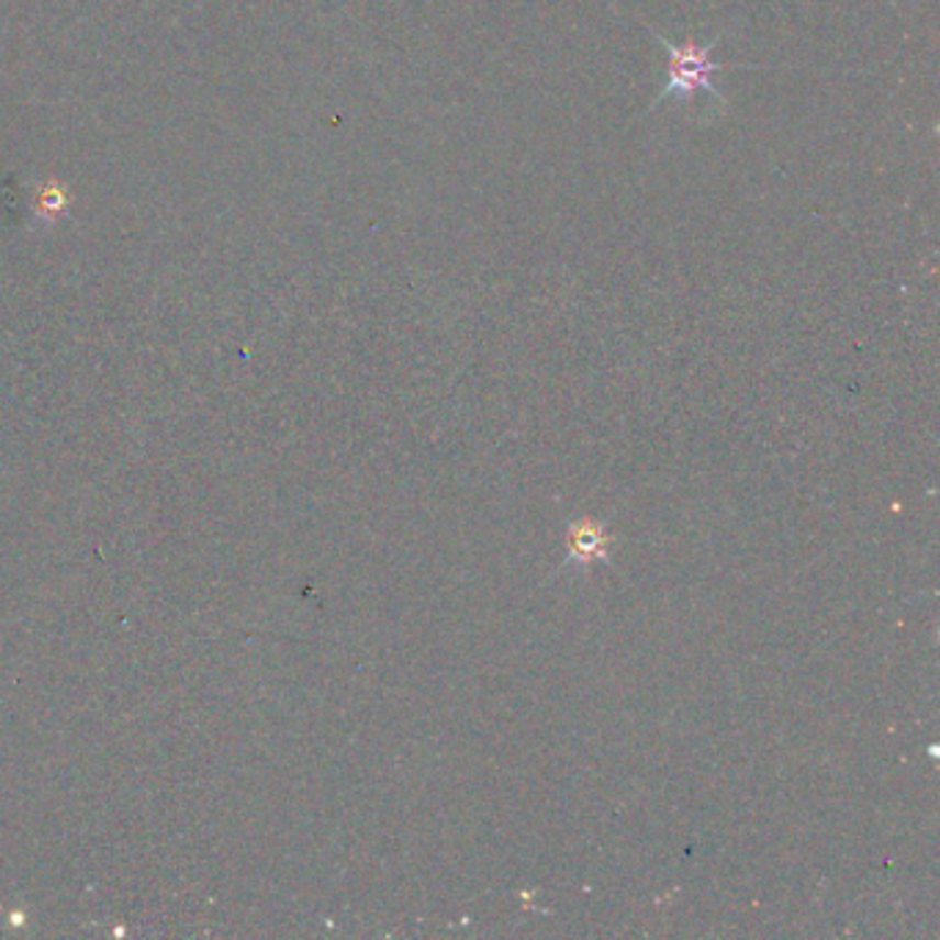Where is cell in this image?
Instances as JSON below:
<instances>
[{
  "instance_id": "6da1fadb",
  "label": "cell",
  "mask_w": 940,
  "mask_h": 940,
  "mask_svg": "<svg viewBox=\"0 0 940 940\" xmlns=\"http://www.w3.org/2000/svg\"><path fill=\"white\" fill-rule=\"evenodd\" d=\"M657 36H659V42L668 47L670 69H668V86H664L662 94L653 100V105H659V102L668 100V97H676V100H690V97H695V91L698 89L709 91L712 97H720V91H717L715 83H712V75L728 69V67H723V64L712 61V51H715V45L720 42V36H715L709 45H693V42H687V45H673V42L664 40L662 34H657Z\"/></svg>"
},
{
  "instance_id": "7a4b0ae2",
  "label": "cell",
  "mask_w": 940,
  "mask_h": 940,
  "mask_svg": "<svg viewBox=\"0 0 940 940\" xmlns=\"http://www.w3.org/2000/svg\"><path fill=\"white\" fill-rule=\"evenodd\" d=\"M569 549L571 558L577 560H604L607 558V535L598 524L580 522L569 529Z\"/></svg>"
}]
</instances>
